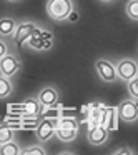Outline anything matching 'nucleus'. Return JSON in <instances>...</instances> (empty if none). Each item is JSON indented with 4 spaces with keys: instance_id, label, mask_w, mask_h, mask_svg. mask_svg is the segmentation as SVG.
Masks as SVG:
<instances>
[{
    "instance_id": "nucleus-4",
    "label": "nucleus",
    "mask_w": 138,
    "mask_h": 155,
    "mask_svg": "<svg viewBox=\"0 0 138 155\" xmlns=\"http://www.w3.org/2000/svg\"><path fill=\"white\" fill-rule=\"evenodd\" d=\"M40 25L34 20H22V22H17V27H15V32L12 35L14 38V44L15 47H22L25 42L30 38V35L34 34Z\"/></svg>"
},
{
    "instance_id": "nucleus-5",
    "label": "nucleus",
    "mask_w": 138,
    "mask_h": 155,
    "mask_svg": "<svg viewBox=\"0 0 138 155\" xmlns=\"http://www.w3.org/2000/svg\"><path fill=\"white\" fill-rule=\"evenodd\" d=\"M117 117L118 120L131 124L138 118V102L133 98H127L117 107Z\"/></svg>"
},
{
    "instance_id": "nucleus-1",
    "label": "nucleus",
    "mask_w": 138,
    "mask_h": 155,
    "mask_svg": "<svg viewBox=\"0 0 138 155\" xmlns=\"http://www.w3.org/2000/svg\"><path fill=\"white\" fill-rule=\"evenodd\" d=\"M80 132V122L75 117H62L57 118L55 124V137L63 143H70L78 137Z\"/></svg>"
},
{
    "instance_id": "nucleus-3",
    "label": "nucleus",
    "mask_w": 138,
    "mask_h": 155,
    "mask_svg": "<svg viewBox=\"0 0 138 155\" xmlns=\"http://www.w3.org/2000/svg\"><path fill=\"white\" fill-rule=\"evenodd\" d=\"M115 72H117V78L128 82L131 78L138 77V64H136V60H133L130 57L120 58L115 64Z\"/></svg>"
},
{
    "instance_id": "nucleus-9",
    "label": "nucleus",
    "mask_w": 138,
    "mask_h": 155,
    "mask_svg": "<svg viewBox=\"0 0 138 155\" xmlns=\"http://www.w3.org/2000/svg\"><path fill=\"white\" fill-rule=\"evenodd\" d=\"M55 124H57L55 118H43L38 122L37 128H35V135L40 143H45L55 137Z\"/></svg>"
},
{
    "instance_id": "nucleus-21",
    "label": "nucleus",
    "mask_w": 138,
    "mask_h": 155,
    "mask_svg": "<svg viewBox=\"0 0 138 155\" xmlns=\"http://www.w3.org/2000/svg\"><path fill=\"white\" fill-rule=\"evenodd\" d=\"M8 52H10V50H8V44L5 42V38L0 37V58L4 57V55H7Z\"/></svg>"
},
{
    "instance_id": "nucleus-17",
    "label": "nucleus",
    "mask_w": 138,
    "mask_h": 155,
    "mask_svg": "<svg viewBox=\"0 0 138 155\" xmlns=\"http://www.w3.org/2000/svg\"><path fill=\"white\" fill-rule=\"evenodd\" d=\"M125 12H127L128 18L133 22L138 20V0H128L125 5Z\"/></svg>"
},
{
    "instance_id": "nucleus-11",
    "label": "nucleus",
    "mask_w": 138,
    "mask_h": 155,
    "mask_svg": "<svg viewBox=\"0 0 138 155\" xmlns=\"http://www.w3.org/2000/svg\"><path fill=\"white\" fill-rule=\"evenodd\" d=\"M28 47L30 48H35V50H45V48H50L52 45V35L43 32L40 27L30 35V38L27 40Z\"/></svg>"
},
{
    "instance_id": "nucleus-23",
    "label": "nucleus",
    "mask_w": 138,
    "mask_h": 155,
    "mask_svg": "<svg viewBox=\"0 0 138 155\" xmlns=\"http://www.w3.org/2000/svg\"><path fill=\"white\" fill-rule=\"evenodd\" d=\"M100 2H103V4H108V2H113V0H100Z\"/></svg>"
},
{
    "instance_id": "nucleus-13",
    "label": "nucleus",
    "mask_w": 138,
    "mask_h": 155,
    "mask_svg": "<svg viewBox=\"0 0 138 155\" xmlns=\"http://www.w3.org/2000/svg\"><path fill=\"white\" fill-rule=\"evenodd\" d=\"M42 105L38 104V100H37V97H34V98H28V100H25V104L22 105V110H24V115H27V117H32V118H35V117H38V115L42 114Z\"/></svg>"
},
{
    "instance_id": "nucleus-8",
    "label": "nucleus",
    "mask_w": 138,
    "mask_h": 155,
    "mask_svg": "<svg viewBox=\"0 0 138 155\" xmlns=\"http://www.w3.org/2000/svg\"><path fill=\"white\" fill-rule=\"evenodd\" d=\"M108 135H110V130H108L105 125L101 124H90V128L87 132V140L90 145H103L105 142L108 140Z\"/></svg>"
},
{
    "instance_id": "nucleus-10",
    "label": "nucleus",
    "mask_w": 138,
    "mask_h": 155,
    "mask_svg": "<svg viewBox=\"0 0 138 155\" xmlns=\"http://www.w3.org/2000/svg\"><path fill=\"white\" fill-rule=\"evenodd\" d=\"M37 100L43 108H53L60 100V92L55 87H43L37 94Z\"/></svg>"
},
{
    "instance_id": "nucleus-15",
    "label": "nucleus",
    "mask_w": 138,
    "mask_h": 155,
    "mask_svg": "<svg viewBox=\"0 0 138 155\" xmlns=\"http://www.w3.org/2000/svg\"><path fill=\"white\" fill-rule=\"evenodd\" d=\"M20 145L15 140H8L0 145V155H20Z\"/></svg>"
},
{
    "instance_id": "nucleus-19",
    "label": "nucleus",
    "mask_w": 138,
    "mask_h": 155,
    "mask_svg": "<svg viewBox=\"0 0 138 155\" xmlns=\"http://www.w3.org/2000/svg\"><path fill=\"white\" fill-rule=\"evenodd\" d=\"M127 85H128V92H130V98L138 102V77L128 80Z\"/></svg>"
},
{
    "instance_id": "nucleus-7",
    "label": "nucleus",
    "mask_w": 138,
    "mask_h": 155,
    "mask_svg": "<svg viewBox=\"0 0 138 155\" xmlns=\"http://www.w3.org/2000/svg\"><path fill=\"white\" fill-rule=\"evenodd\" d=\"M95 72H97L98 78L105 84H111L117 80V72H115V64L107 58H98L95 62Z\"/></svg>"
},
{
    "instance_id": "nucleus-2",
    "label": "nucleus",
    "mask_w": 138,
    "mask_h": 155,
    "mask_svg": "<svg viewBox=\"0 0 138 155\" xmlns=\"http://www.w3.org/2000/svg\"><path fill=\"white\" fill-rule=\"evenodd\" d=\"M47 14L55 22H65L75 12L73 0H47Z\"/></svg>"
},
{
    "instance_id": "nucleus-22",
    "label": "nucleus",
    "mask_w": 138,
    "mask_h": 155,
    "mask_svg": "<svg viewBox=\"0 0 138 155\" xmlns=\"http://www.w3.org/2000/svg\"><path fill=\"white\" fill-rule=\"evenodd\" d=\"M125 153H127V155H133L135 152L130 150V148H118V150L113 152V155H125Z\"/></svg>"
},
{
    "instance_id": "nucleus-18",
    "label": "nucleus",
    "mask_w": 138,
    "mask_h": 155,
    "mask_svg": "<svg viewBox=\"0 0 138 155\" xmlns=\"http://www.w3.org/2000/svg\"><path fill=\"white\" fill-rule=\"evenodd\" d=\"M47 153V150H45L42 145H30V147L27 148H22L20 150V155H45Z\"/></svg>"
},
{
    "instance_id": "nucleus-14",
    "label": "nucleus",
    "mask_w": 138,
    "mask_h": 155,
    "mask_svg": "<svg viewBox=\"0 0 138 155\" xmlns=\"http://www.w3.org/2000/svg\"><path fill=\"white\" fill-rule=\"evenodd\" d=\"M117 108H108L105 107L103 108V117H101V125L108 128V130H115L117 128Z\"/></svg>"
},
{
    "instance_id": "nucleus-24",
    "label": "nucleus",
    "mask_w": 138,
    "mask_h": 155,
    "mask_svg": "<svg viewBox=\"0 0 138 155\" xmlns=\"http://www.w3.org/2000/svg\"><path fill=\"white\" fill-rule=\"evenodd\" d=\"M7 2H18V0H7Z\"/></svg>"
},
{
    "instance_id": "nucleus-20",
    "label": "nucleus",
    "mask_w": 138,
    "mask_h": 155,
    "mask_svg": "<svg viewBox=\"0 0 138 155\" xmlns=\"http://www.w3.org/2000/svg\"><path fill=\"white\" fill-rule=\"evenodd\" d=\"M14 130L8 127H0V145L5 143V142L8 140H14Z\"/></svg>"
},
{
    "instance_id": "nucleus-12",
    "label": "nucleus",
    "mask_w": 138,
    "mask_h": 155,
    "mask_svg": "<svg viewBox=\"0 0 138 155\" xmlns=\"http://www.w3.org/2000/svg\"><path fill=\"white\" fill-rule=\"evenodd\" d=\"M17 27V20L12 17H2L0 18V37L2 38H10Z\"/></svg>"
},
{
    "instance_id": "nucleus-6",
    "label": "nucleus",
    "mask_w": 138,
    "mask_h": 155,
    "mask_svg": "<svg viewBox=\"0 0 138 155\" xmlns=\"http://www.w3.org/2000/svg\"><path fill=\"white\" fill-rule=\"evenodd\" d=\"M22 68V62L20 58L15 54H10L8 52L7 55L0 58V75H5V77L12 78L14 75H17Z\"/></svg>"
},
{
    "instance_id": "nucleus-16",
    "label": "nucleus",
    "mask_w": 138,
    "mask_h": 155,
    "mask_svg": "<svg viewBox=\"0 0 138 155\" xmlns=\"http://www.w3.org/2000/svg\"><path fill=\"white\" fill-rule=\"evenodd\" d=\"M14 92V85H12V80L5 75H0V100L2 98H7L12 95Z\"/></svg>"
}]
</instances>
